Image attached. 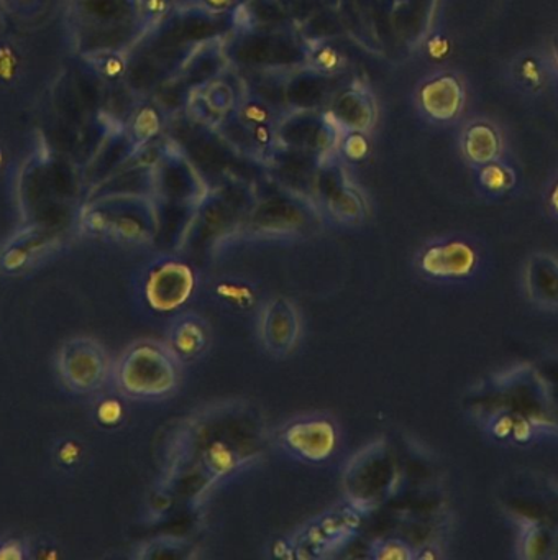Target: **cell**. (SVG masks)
Listing matches in <instances>:
<instances>
[{
    "instance_id": "35",
    "label": "cell",
    "mask_w": 558,
    "mask_h": 560,
    "mask_svg": "<svg viewBox=\"0 0 558 560\" xmlns=\"http://www.w3.org/2000/svg\"><path fill=\"white\" fill-rule=\"evenodd\" d=\"M242 4L243 0H200L199 2L200 8L210 12H219V14L239 11Z\"/></svg>"
},
{
    "instance_id": "17",
    "label": "cell",
    "mask_w": 558,
    "mask_h": 560,
    "mask_svg": "<svg viewBox=\"0 0 558 560\" xmlns=\"http://www.w3.org/2000/svg\"><path fill=\"white\" fill-rule=\"evenodd\" d=\"M302 319L294 301L286 296L269 298L259 311L258 336L269 355L288 357L301 340Z\"/></svg>"
},
{
    "instance_id": "14",
    "label": "cell",
    "mask_w": 558,
    "mask_h": 560,
    "mask_svg": "<svg viewBox=\"0 0 558 560\" xmlns=\"http://www.w3.org/2000/svg\"><path fill=\"white\" fill-rule=\"evenodd\" d=\"M107 350L91 337L68 340L58 353V372L66 388L79 395L97 392L112 378Z\"/></svg>"
},
{
    "instance_id": "20",
    "label": "cell",
    "mask_w": 558,
    "mask_h": 560,
    "mask_svg": "<svg viewBox=\"0 0 558 560\" xmlns=\"http://www.w3.org/2000/svg\"><path fill=\"white\" fill-rule=\"evenodd\" d=\"M337 77H328L314 68H299L288 74L284 84L286 109L322 110L330 104L340 84Z\"/></svg>"
},
{
    "instance_id": "32",
    "label": "cell",
    "mask_w": 558,
    "mask_h": 560,
    "mask_svg": "<svg viewBox=\"0 0 558 560\" xmlns=\"http://www.w3.org/2000/svg\"><path fill=\"white\" fill-rule=\"evenodd\" d=\"M345 58L338 54L330 45H311V57H309V68L328 74V77H337L344 67Z\"/></svg>"
},
{
    "instance_id": "24",
    "label": "cell",
    "mask_w": 558,
    "mask_h": 560,
    "mask_svg": "<svg viewBox=\"0 0 558 560\" xmlns=\"http://www.w3.org/2000/svg\"><path fill=\"white\" fill-rule=\"evenodd\" d=\"M419 103L427 117L440 122L455 119L462 109L463 91L453 77H439L423 84L419 91Z\"/></svg>"
},
{
    "instance_id": "30",
    "label": "cell",
    "mask_w": 558,
    "mask_h": 560,
    "mask_svg": "<svg viewBox=\"0 0 558 560\" xmlns=\"http://www.w3.org/2000/svg\"><path fill=\"white\" fill-rule=\"evenodd\" d=\"M141 12H143L144 22L148 28L156 22L163 21L167 15L174 12L186 11V9L196 8L200 0H140Z\"/></svg>"
},
{
    "instance_id": "8",
    "label": "cell",
    "mask_w": 558,
    "mask_h": 560,
    "mask_svg": "<svg viewBox=\"0 0 558 560\" xmlns=\"http://www.w3.org/2000/svg\"><path fill=\"white\" fill-rule=\"evenodd\" d=\"M399 465L384 441H374L351 455L341 474L345 501L361 513H373L397 491Z\"/></svg>"
},
{
    "instance_id": "16",
    "label": "cell",
    "mask_w": 558,
    "mask_h": 560,
    "mask_svg": "<svg viewBox=\"0 0 558 560\" xmlns=\"http://www.w3.org/2000/svg\"><path fill=\"white\" fill-rule=\"evenodd\" d=\"M312 196L340 224L357 225L367 215V202L360 191L348 182L337 155L322 160Z\"/></svg>"
},
{
    "instance_id": "33",
    "label": "cell",
    "mask_w": 558,
    "mask_h": 560,
    "mask_svg": "<svg viewBox=\"0 0 558 560\" xmlns=\"http://www.w3.org/2000/svg\"><path fill=\"white\" fill-rule=\"evenodd\" d=\"M479 185L492 196L504 195L514 185V175L511 170L502 165H486L479 175Z\"/></svg>"
},
{
    "instance_id": "18",
    "label": "cell",
    "mask_w": 558,
    "mask_h": 560,
    "mask_svg": "<svg viewBox=\"0 0 558 560\" xmlns=\"http://www.w3.org/2000/svg\"><path fill=\"white\" fill-rule=\"evenodd\" d=\"M311 215V206L305 202V196L289 191V195H275L263 201H255L246 224L261 232L294 231L304 224Z\"/></svg>"
},
{
    "instance_id": "27",
    "label": "cell",
    "mask_w": 558,
    "mask_h": 560,
    "mask_svg": "<svg viewBox=\"0 0 558 560\" xmlns=\"http://www.w3.org/2000/svg\"><path fill=\"white\" fill-rule=\"evenodd\" d=\"M496 150H498V140L488 126L476 124L466 130L465 152L472 162L488 165L495 159Z\"/></svg>"
},
{
    "instance_id": "21",
    "label": "cell",
    "mask_w": 558,
    "mask_h": 560,
    "mask_svg": "<svg viewBox=\"0 0 558 560\" xmlns=\"http://www.w3.org/2000/svg\"><path fill=\"white\" fill-rule=\"evenodd\" d=\"M322 160L312 153L278 145L266 160V170L288 191L312 195Z\"/></svg>"
},
{
    "instance_id": "4",
    "label": "cell",
    "mask_w": 558,
    "mask_h": 560,
    "mask_svg": "<svg viewBox=\"0 0 558 560\" xmlns=\"http://www.w3.org/2000/svg\"><path fill=\"white\" fill-rule=\"evenodd\" d=\"M209 189L187 156L164 136L154 162L151 192L160 221L158 237L167 234L173 242L187 237Z\"/></svg>"
},
{
    "instance_id": "5",
    "label": "cell",
    "mask_w": 558,
    "mask_h": 560,
    "mask_svg": "<svg viewBox=\"0 0 558 560\" xmlns=\"http://www.w3.org/2000/svg\"><path fill=\"white\" fill-rule=\"evenodd\" d=\"M81 225L92 237L131 247L151 244L160 235L153 199L133 192L95 196L82 208Z\"/></svg>"
},
{
    "instance_id": "2",
    "label": "cell",
    "mask_w": 558,
    "mask_h": 560,
    "mask_svg": "<svg viewBox=\"0 0 558 560\" xmlns=\"http://www.w3.org/2000/svg\"><path fill=\"white\" fill-rule=\"evenodd\" d=\"M66 24L74 50L89 61L127 57L148 31L140 0H68Z\"/></svg>"
},
{
    "instance_id": "29",
    "label": "cell",
    "mask_w": 558,
    "mask_h": 560,
    "mask_svg": "<svg viewBox=\"0 0 558 560\" xmlns=\"http://www.w3.org/2000/svg\"><path fill=\"white\" fill-rule=\"evenodd\" d=\"M217 300L222 301L226 307L246 311L255 303V290L249 284L240 281H222L216 288Z\"/></svg>"
},
{
    "instance_id": "13",
    "label": "cell",
    "mask_w": 558,
    "mask_h": 560,
    "mask_svg": "<svg viewBox=\"0 0 558 560\" xmlns=\"http://www.w3.org/2000/svg\"><path fill=\"white\" fill-rule=\"evenodd\" d=\"M278 444L284 454L302 464L321 465L337 454L340 429L332 416H295L279 429Z\"/></svg>"
},
{
    "instance_id": "36",
    "label": "cell",
    "mask_w": 558,
    "mask_h": 560,
    "mask_svg": "<svg viewBox=\"0 0 558 560\" xmlns=\"http://www.w3.org/2000/svg\"><path fill=\"white\" fill-rule=\"evenodd\" d=\"M550 208L554 214L558 218V185L555 186L554 191L550 195Z\"/></svg>"
},
{
    "instance_id": "28",
    "label": "cell",
    "mask_w": 558,
    "mask_h": 560,
    "mask_svg": "<svg viewBox=\"0 0 558 560\" xmlns=\"http://www.w3.org/2000/svg\"><path fill=\"white\" fill-rule=\"evenodd\" d=\"M189 553V544L177 537H158L140 547V559H179Z\"/></svg>"
},
{
    "instance_id": "25",
    "label": "cell",
    "mask_w": 558,
    "mask_h": 560,
    "mask_svg": "<svg viewBox=\"0 0 558 560\" xmlns=\"http://www.w3.org/2000/svg\"><path fill=\"white\" fill-rule=\"evenodd\" d=\"M164 110L154 103L153 100L144 101L133 116H131L130 124H128V132L133 136L137 140L138 145L144 147L153 140L160 139L163 133L164 127H166V120H164Z\"/></svg>"
},
{
    "instance_id": "1",
    "label": "cell",
    "mask_w": 558,
    "mask_h": 560,
    "mask_svg": "<svg viewBox=\"0 0 558 560\" xmlns=\"http://www.w3.org/2000/svg\"><path fill=\"white\" fill-rule=\"evenodd\" d=\"M239 27V11L210 12L196 5L151 25L128 51L125 74L131 93L153 96L207 42L223 40Z\"/></svg>"
},
{
    "instance_id": "12",
    "label": "cell",
    "mask_w": 558,
    "mask_h": 560,
    "mask_svg": "<svg viewBox=\"0 0 558 560\" xmlns=\"http://www.w3.org/2000/svg\"><path fill=\"white\" fill-rule=\"evenodd\" d=\"M223 40L204 44L184 67L151 96L167 117L186 109L196 91L202 90L229 68Z\"/></svg>"
},
{
    "instance_id": "6",
    "label": "cell",
    "mask_w": 558,
    "mask_h": 560,
    "mask_svg": "<svg viewBox=\"0 0 558 560\" xmlns=\"http://www.w3.org/2000/svg\"><path fill=\"white\" fill-rule=\"evenodd\" d=\"M223 50L235 71H294L307 67L311 57V44L286 27H236L223 40Z\"/></svg>"
},
{
    "instance_id": "23",
    "label": "cell",
    "mask_w": 558,
    "mask_h": 560,
    "mask_svg": "<svg viewBox=\"0 0 558 560\" xmlns=\"http://www.w3.org/2000/svg\"><path fill=\"white\" fill-rule=\"evenodd\" d=\"M327 113L341 132H367L376 120L373 96L358 86L340 88L332 97Z\"/></svg>"
},
{
    "instance_id": "22",
    "label": "cell",
    "mask_w": 558,
    "mask_h": 560,
    "mask_svg": "<svg viewBox=\"0 0 558 560\" xmlns=\"http://www.w3.org/2000/svg\"><path fill=\"white\" fill-rule=\"evenodd\" d=\"M212 332L209 323L199 314L179 311L167 326L166 346L181 363L194 362L209 350Z\"/></svg>"
},
{
    "instance_id": "31",
    "label": "cell",
    "mask_w": 558,
    "mask_h": 560,
    "mask_svg": "<svg viewBox=\"0 0 558 560\" xmlns=\"http://www.w3.org/2000/svg\"><path fill=\"white\" fill-rule=\"evenodd\" d=\"M417 552L410 544L396 537L376 539L370 544V557L374 560H410L416 559Z\"/></svg>"
},
{
    "instance_id": "11",
    "label": "cell",
    "mask_w": 558,
    "mask_h": 560,
    "mask_svg": "<svg viewBox=\"0 0 558 560\" xmlns=\"http://www.w3.org/2000/svg\"><path fill=\"white\" fill-rule=\"evenodd\" d=\"M367 514L344 501L307 521L289 539V556L301 560L327 559L351 542L360 533Z\"/></svg>"
},
{
    "instance_id": "15",
    "label": "cell",
    "mask_w": 558,
    "mask_h": 560,
    "mask_svg": "<svg viewBox=\"0 0 558 560\" xmlns=\"http://www.w3.org/2000/svg\"><path fill=\"white\" fill-rule=\"evenodd\" d=\"M340 137L341 129L327 110H291L278 124L279 145L318 159L335 155Z\"/></svg>"
},
{
    "instance_id": "26",
    "label": "cell",
    "mask_w": 558,
    "mask_h": 560,
    "mask_svg": "<svg viewBox=\"0 0 558 560\" xmlns=\"http://www.w3.org/2000/svg\"><path fill=\"white\" fill-rule=\"evenodd\" d=\"M233 113L243 124L249 127L263 126V124H275V126H278L279 120L282 119L281 109L266 103L261 97H256L248 93H245V96L242 97Z\"/></svg>"
},
{
    "instance_id": "10",
    "label": "cell",
    "mask_w": 558,
    "mask_h": 560,
    "mask_svg": "<svg viewBox=\"0 0 558 560\" xmlns=\"http://www.w3.org/2000/svg\"><path fill=\"white\" fill-rule=\"evenodd\" d=\"M416 270L432 283L465 284L485 270L481 245L466 235H445L423 244L416 254Z\"/></svg>"
},
{
    "instance_id": "34",
    "label": "cell",
    "mask_w": 558,
    "mask_h": 560,
    "mask_svg": "<svg viewBox=\"0 0 558 560\" xmlns=\"http://www.w3.org/2000/svg\"><path fill=\"white\" fill-rule=\"evenodd\" d=\"M337 150L347 162H363L370 155L367 132H341Z\"/></svg>"
},
{
    "instance_id": "3",
    "label": "cell",
    "mask_w": 558,
    "mask_h": 560,
    "mask_svg": "<svg viewBox=\"0 0 558 560\" xmlns=\"http://www.w3.org/2000/svg\"><path fill=\"white\" fill-rule=\"evenodd\" d=\"M164 133L193 163L209 188L230 179L253 183L268 173L265 163L243 155L216 127L196 119L186 110L171 116Z\"/></svg>"
},
{
    "instance_id": "19",
    "label": "cell",
    "mask_w": 558,
    "mask_h": 560,
    "mask_svg": "<svg viewBox=\"0 0 558 560\" xmlns=\"http://www.w3.org/2000/svg\"><path fill=\"white\" fill-rule=\"evenodd\" d=\"M521 287L532 306L558 314V257L544 252L531 255L522 265Z\"/></svg>"
},
{
    "instance_id": "7",
    "label": "cell",
    "mask_w": 558,
    "mask_h": 560,
    "mask_svg": "<svg viewBox=\"0 0 558 560\" xmlns=\"http://www.w3.org/2000/svg\"><path fill=\"white\" fill-rule=\"evenodd\" d=\"M181 365L166 342L138 340L112 366V380L121 395L138 401H160L177 392Z\"/></svg>"
},
{
    "instance_id": "37",
    "label": "cell",
    "mask_w": 558,
    "mask_h": 560,
    "mask_svg": "<svg viewBox=\"0 0 558 560\" xmlns=\"http://www.w3.org/2000/svg\"><path fill=\"white\" fill-rule=\"evenodd\" d=\"M0 11H2V0H0Z\"/></svg>"
},
{
    "instance_id": "9",
    "label": "cell",
    "mask_w": 558,
    "mask_h": 560,
    "mask_svg": "<svg viewBox=\"0 0 558 560\" xmlns=\"http://www.w3.org/2000/svg\"><path fill=\"white\" fill-rule=\"evenodd\" d=\"M197 287L194 268L176 255L163 254L144 265L138 275L137 291L150 313L176 314L189 303Z\"/></svg>"
}]
</instances>
